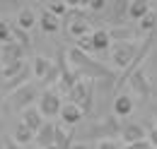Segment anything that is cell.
<instances>
[{
  "label": "cell",
  "instance_id": "1",
  "mask_svg": "<svg viewBox=\"0 0 157 149\" xmlns=\"http://www.w3.org/2000/svg\"><path fill=\"white\" fill-rule=\"evenodd\" d=\"M70 104H75L82 108V113H92V101H94V82L92 79H80L78 84L73 87V92L68 94Z\"/></svg>",
  "mask_w": 157,
  "mask_h": 149
},
{
  "label": "cell",
  "instance_id": "2",
  "mask_svg": "<svg viewBox=\"0 0 157 149\" xmlns=\"http://www.w3.org/2000/svg\"><path fill=\"white\" fill-rule=\"evenodd\" d=\"M138 53H140V46H138V43H116V46H111V51H109L111 63L116 65L121 72H126V70L133 65V60L138 58Z\"/></svg>",
  "mask_w": 157,
  "mask_h": 149
},
{
  "label": "cell",
  "instance_id": "3",
  "mask_svg": "<svg viewBox=\"0 0 157 149\" xmlns=\"http://www.w3.org/2000/svg\"><path fill=\"white\" fill-rule=\"evenodd\" d=\"M60 108H63V101H60V92L58 87L53 89H46L39 99V111L44 118H53V115H60Z\"/></svg>",
  "mask_w": 157,
  "mask_h": 149
},
{
  "label": "cell",
  "instance_id": "4",
  "mask_svg": "<svg viewBox=\"0 0 157 149\" xmlns=\"http://www.w3.org/2000/svg\"><path fill=\"white\" fill-rule=\"evenodd\" d=\"M10 99H12V106L24 113L27 108H32V101H36V99H41V96H39L36 84H24L22 89H17L15 94H10Z\"/></svg>",
  "mask_w": 157,
  "mask_h": 149
},
{
  "label": "cell",
  "instance_id": "5",
  "mask_svg": "<svg viewBox=\"0 0 157 149\" xmlns=\"http://www.w3.org/2000/svg\"><path fill=\"white\" fill-rule=\"evenodd\" d=\"M128 84H131V89H133L136 94H140L143 99H147V96H150V92H152V89H150V82H147V74H145V70H143V67L131 74Z\"/></svg>",
  "mask_w": 157,
  "mask_h": 149
},
{
  "label": "cell",
  "instance_id": "6",
  "mask_svg": "<svg viewBox=\"0 0 157 149\" xmlns=\"http://www.w3.org/2000/svg\"><path fill=\"white\" fill-rule=\"evenodd\" d=\"M44 115H41L39 111V106H32V108H27V111L22 113V125H27L29 130H34V132H39L41 128H44Z\"/></svg>",
  "mask_w": 157,
  "mask_h": 149
},
{
  "label": "cell",
  "instance_id": "7",
  "mask_svg": "<svg viewBox=\"0 0 157 149\" xmlns=\"http://www.w3.org/2000/svg\"><path fill=\"white\" fill-rule=\"evenodd\" d=\"M121 140H123L126 144H136V142H145L147 137H145L143 125H138V123H128V125H123V130H121Z\"/></svg>",
  "mask_w": 157,
  "mask_h": 149
},
{
  "label": "cell",
  "instance_id": "8",
  "mask_svg": "<svg viewBox=\"0 0 157 149\" xmlns=\"http://www.w3.org/2000/svg\"><path fill=\"white\" fill-rule=\"evenodd\" d=\"M22 58H24V48H22L20 43L10 41V43L0 46V65H5V63H12V60H22Z\"/></svg>",
  "mask_w": 157,
  "mask_h": 149
},
{
  "label": "cell",
  "instance_id": "9",
  "mask_svg": "<svg viewBox=\"0 0 157 149\" xmlns=\"http://www.w3.org/2000/svg\"><path fill=\"white\" fill-rule=\"evenodd\" d=\"M39 149H48L51 144H56V125L48 120V123H44V128L36 132V140H34Z\"/></svg>",
  "mask_w": 157,
  "mask_h": 149
},
{
  "label": "cell",
  "instance_id": "10",
  "mask_svg": "<svg viewBox=\"0 0 157 149\" xmlns=\"http://www.w3.org/2000/svg\"><path fill=\"white\" fill-rule=\"evenodd\" d=\"M82 115H85L82 108L75 106V104H70V101H68V104H63V108H60V120H63L65 125H70V128H73V125H78L80 120H82Z\"/></svg>",
  "mask_w": 157,
  "mask_h": 149
},
{
  "label": "cell",
  "instance_id": "11",
  "mask_svg": "<svg viewBox=\"0 0 157 149\" xmlns=\"http://www.w3.org/2000/svg\"><path fill=\"white\" fill-rule=\"evenodd\" d=\"M109 36H111V41H116V43H136V31L126 24H116L114 29H109Z\"/></svg>",
  "mask_w": 157,
  "mask_h": 149
},
{
  "label": "cell",
  "instance_id": "12",
  "mask_svg": "<svg viewBox=\"0 0 157 149\" xmlns=\"http://www.w3.org/2000/svg\"><path fill=\"white\" fill-rule=\"evenodd\" d=\"M92 46H94L97 53L111 51V36H109V29H94V31H92Z\"/></svg>",
  "mask_w": 157,
  "mask_h": 149
},
{
  "label": "cell",
  "instance_id": "13",
  "mask_svg": "<svg viewBox=\"0 0 157 149\" xmlns=\"http://www.w3.org/2000/svg\"><path fill=\"white\" fill-rule=\"evenodd\" d=\"M68 60L73 63V72H80V70H85V67H87V65L92 63V58L87 56L85 51H80L78 46L68 51Z\"/></svg>",
  "mask_w": 157,
  "mask_h": 149
},
{
  "label": "cell",
  "instance_id": "14",
  "mask_svg": "<svg viewBox=\"0 0 157 149\" xmlns=\"http://www.w3.org/2000/svg\"><path fill=\"white\" fill-rule=\"evenodd\" d=\"M51 67H53V63L48 60V58H44V56H34V60H32V72H34V77L36 79H46V74L51 72Z\"/></svg>",
  "mask_w": 157,
  "mask_h": 149
},
{
  "label": "cell",
  "instance_id": "15",
  "mask_svg": "<svg viewBox=\"0 0 157 149\" xmlns=\"http://www.w3.org/2000/svg\"><path fill=\"white\" fill-rule=\"evenodd\" d=\"M20 29H24V31H32L36 24H39V19H36V15H34V10L32 7H24V10H20V15H17V22H15Z\"/></svg>",
  "mask_w": 157,
  "mask_h": 149
},
{
  "label": "cell",
  "instance_id": "16",
  "mask_svg": "<svg viewBox=\"0 0 157 149\" xmlns=\"http://www.w3.org/2000/svg\"><path fill=\"white\" fill-rule=\"evenodd\" d=\"M39 27H41L44 34H56V31L60 29V19L56 17V15H51L48 10H44L41 17H39Z\"/></svg>",
  "mask_w": 157,
  "mask_h": 149
},
{
  "label": "cell",
  "instance_id": "17",
  "mask_svg": "<svg viewBox=\"0 0 157 149\" xmlns=\"http://www.w3.org/2000/svg\"><path fill=\"white\" fill-rule=\"evenodd\" d=\"M131 111H133V99L128 94H116V99H114V115L123 118V115H128Z\"/></svg>",
  "mask_w": 157,
  "mask_h": 149
},
{
  "label": "cell",
  "instance_id": "18",
  "mask_svg": "<svg viewBox=\"0 0 157 149\" xmlns=\"http://www.w3.org/2000/svg\"><path fill=\"white\" fill-rule=\"evenodd\" d=\"M24 67H27V63H24V60H12V63H5V65H2V70H0V79H7V82H10V79H15V77H17Z\"/></svg>",
  "mask_w": 157,
  "mask_h": 149
},
{
  "label": "cell",
  "instance_id": "19",
  "mask_svg": "<svg viewBox=\"0 0 157 149\" xmlns=\"http://www.w3.org/2000/svg\"><path fill=\"white\" fill-rule=\"evenodd\" d=\"M152 10H150V2H145V0H131V10H128V17L131 19H140L147 17Z\"/></svg>",
  "mask_w": 157,
  "mask_h": 149
},
{
  "label": "cell",
  "instance_id": "20",
  "mask_svg": "<svg viewBox=\"0 0 157 149\" xmlns=\"http://www.w3.org/2000/svg\"><path fill=\"white\" fill-rule=\"evenodd\" d=\"M29 74H34V72H32V70H29V65H27V67H24V70H22V72L17 74L15 79H10V82H5V92H7V94H10V92L15 94L17 89H22V87L27 84V79H29Z\"/></svg>",
  "mask_w": 157,
  "mask_h": 149
},
{
  "label": "cell",
  "instance_id": "21",
  "mask_svg": "<svg viewBox=\"0 0 157 149\" xmlns=\"http://www.w3.org/2000/svg\"><path fill=\"white\" fill-rule=\"evenodd\" d=\"M12 140H15L17 144H29V142H34V140H36V132L29 130L27 125H22V123H20V125L15 128V135H12Z\"/></svg>",
  "mask_w": 157,
  "mask_h": 149
},
{
  "label": "cell",
  "instance_id": "22",
  "mask_svg": "<svg viewBox=\"0 0 157 149\" xmlns=\"http://www.w3.org/2000/svg\"><path fill=\"white\" fill-rule=\"evenodd\" d=\"M68 31H70L75 38H82V36H90V34H92V31H90V24H87L82 17H75V19H73V22H70V27H68Z\"/></svg>",
  "mask_w": 157,
  "mask_h": 149
},
{
  "label": "cell",
  "instance_id": "23",
  "mask_svg": "<svg viewBox=\"0 0 157 149\" xmlns=\"http://www.w3.org/2000/svg\"><path fill=\"white\" fill-rule=\"evenodd\" d=\"M73 137H75L73 132H65L63 128L56 125V147L58 149H70L73 147Z\"/></svg>",
  "mask_w": 157,
  "mask_h": 149
},
{
  "label": "cell",
  "instance_id": "24",
  "mask_svg": "<svg viewBox=\"0 0 157 149\" xmlns=\"http://www.w3.org/2000/svg\"><path fill=\"white\" fill-rule=\"evenodd\" d=\"M46 10H48L51 15H56V17H68V12H70V7H68L65 0H53V2H48Z\"/></svg>",
  "mask_w": 157,
  "mask_h": 149
},
{
  "label": "cell",
  "instance_id": "25",
  "mask_svg": "<svg viewBox=\"0 0 157 149\" xmlns=\"http://www.w3.org/2000/svg\"><path fill=\"white\" fill-rule=\"evenodd\" d=\"M12 41L20 43L22 48L27 51V48H29V31H24V29H20L17 24H12Z\"/></svg>",
  "mask_w": 157,
  "mask_h": 149
},
{
  "label": "cell",
  "instance_id": "26",
  "mask_svg": "<svg viewBox=\"0 0 157 149\" xmlns=\"http://www.w3.org/2000/svg\"><path fill=\"white\" fill-rule=\"evenodd\" d=\"M109 7L114 10V19L118 22V19L123 17V15L128 17V10H131V2H128V0H116V2H111Z\"/></svg>",
  "mask_w": 157,
  "mask_h": 149
},
{
  "label": "cell",
  "instance_id": "27",
  "mask_svg": "<svg viewBox=\"0 0 157 149\" xmlns=\"http://www.w3.org/2000/svg\"><path fill=\"white\" fill-rule=\"evenodd\" d=\"M138 27H140V31L150 34V31H152V29L157 27V15H155V12H150L147 17H143V19H140V24H138Z\"/></svg>",
  "mask_w": 157,
  "mask_h": 149
},
{
  "label": "cell",
  "instance_id": "28",
  "mask_svg": "<svg viewBox=\"0 0 157 149\" xmlns=\"http://www.w3.org/2000/svg\"><path fill=\"white\" fill-rule=\"evenodd\" d=\"M10 41H12V24H7V22L0 19V46H5Z\"/></svg>",
  "mask_w": 157,
  "mask_h": 149
},
{
  "label": "cell",
  "instance_id": "29",
  "mask_svg": "<svg viewBox=\"0 0 157 149\" xmlns=\"http://www.w3.org/2000/svg\"><path fill=\"white\" fill-rule=\"evenodd\" d=\"M78 48H80V51H85V53L90 56V53L94 51V46H92V34H90V36H82V38H78Z\"/></svg>",
  "mask_w": 157,
  "mask_h": 149
},
{
  "label": "cell",
  "instance_id": "30",
  "mask_svg": "<svg viewBox=\"0 0 157 149\" xmlns=\"http://www.w3.org/2000/svg\"><path fill=\"white\" fill-rule=\"evenodd\" d=\"M87 7H90L92 12H101V10L109 7V2H106V0H87Z\"/></svg>",
  "mask_w": 157,
  "mask_h": 149
},
{
  "label": "cell",
  "instance_id": "31",
  "mask_svg": "<svg viewBox=\"0 0 157 149\" xmlns=\"http://www.w3.org/2000/svg\"><path fill=\"white\" fill-rule=\"evenodd\" d=\"M97 149H121V147H118L114 140H101V142L97 144Z\"/></svg>",
  "mask_w": 157,
  "mask_h": 149
},
{
  "label": "cell",
  "instance_id": "32",
  "mask_svg": "<svg viewBox=\"0 0 157 149\" xmlns=\"http://www.w3.org/2000/svg\"><path fill=\"white\" fill-rule=\"evenodd\" d=\"M123 149H150V142L145 140V142H136V144H126Z\"/></svg>",
  "mask_w": 157,
  "mask_h": 149
},
{
  "label": "cell",
  "instance_id": "33",
  "mask_svg": "<svg viewBox=\"0 0 157 149\" xmlns=\"http://www.w3.org/2000/svg\"><path fill=\"white\" fill-rule=\"evenodd\" d=\"M2 149H20V144H17L15 140H10V137H5V140H2Z\"/></svg>",
  "mask_w": 157,
  "mask_h": 149
},
{
  "label": "cell",
  "instance_id": "34",
  "mask_svg": "<svg viewBox=\"0 0 157 149\" xmlns=\"http://www.w3.org/2000/svg\"><path fill=\"white\" fill-rule=\"evenodd\" d=\"M147 142H150L152 147H157V128H152V130L147 132Z\"/></svg>",
  "mask_w": 157,
  "mask_h": 149
},
{
  "label": "cell",
  "instance_id": "35",
  "mask_svg": "<svg viewBox=\"0 0 157 149\" xmlns=\"http://www.w3.org/2000/svg\"><path fill=\"white\" fill-rule=\"evenodd\" d=\"M70 149H87V144H73Z\"/></svg>",
  "mask_w": 157,
  "mask_h": 149
},
{
  "label": "cell",
  "instance_id": "36",
  "mask_svg": "<svg viewBox=\"0 0 157 149\" xmlns=\"http://www.w3.org/2000/svg\"><path fill=\"white\" fill-rule=\"evenodd\" d=\"M48 149H58V147H56V144H51V147H48Z\"/></svg>",
  "mask_w": 157,
  "mask_h": 149
},
{
  "label": "cell",
  "instance_id": "37",
  "mask_svg": "<svg viewBox=\"0 0 157 149\" xmlns=\"http://www.w3.org/2000/svg\"><path fill=\"white\" fill-rule=\"evenodd\" d=\"M155 128H157V123H155Z\"/></svg>",
  "mask_w": 157,
  "mask_h": 149
},
{
  "label": "cell",
  "instance_id": "38",
  "mask_svg": "<svg viewBox=\"0 0 157 149\" xmlns=\"http://www.w3.org/2000/svg\"><path fill=\"white\" fill-rule=\"evenodd\" d=\"M34 149H39V147H34Z\"/></svg>",
  "mask_w": 157,
  "mask_h": 149
}]
</instances>
